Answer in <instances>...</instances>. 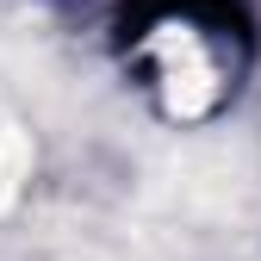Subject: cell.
I'll use <instances>...</instances> for the list:
<instances>
[{
  "mask_svg": "<svg viewBox=\"0 0 261 261\" xmlns=\"http://www.w3.org/2000/svg\"><path fill=\"white\" fill-rule=\"evenodd\" d=\"M112 50L168 124H205L237 100L255 25L243 0H124Z\"/></svg>",
  "mask_w": 261,
  "mask_h": 261,
  "instance_id": "cell-1",
  "label": "cell"
}]
</instances>
